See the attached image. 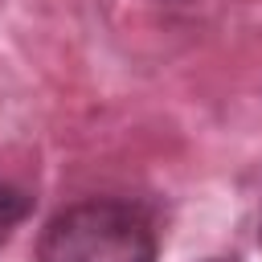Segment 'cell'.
<instances>
[{
    "label": "cell",
    "mask_w": 262,
    "mask_h": 262,
    "mask_svg": "<svg viewBox=\"0 0 262 262\" xmlns=\"http://www.w3.org/2000/svg\"><path fill=\"white\" fill-rule=\"evenodd\" d=\"M160 233L143 205L90 196L57 209L33 250V262H156Z\"/></svg>",
    "instance_id": "cell-1"
},
{
    "label": "cell",
    "mask_w": 262,
    "mask_h": 262,
    "mask_svg": "<svg viewBox=\"0 0 262 262\" xmlns=\"http://www.w3.org/2000/svg\"><path fill=\"white\" fill-rule=\"evenodd\" d=\"M33 205H37V196H33L25 184H16V180L0 176V242H8V237H12V229H20V225L29 221Z\"/></svg>",
    "instance_id": "cell-2"
},
{
    "label": "cell",
    "mask_w": 262,
    "mask_h": 262,
    "mask_svg": "<svg viewBox=\"0 0 262 262\" xmlns=\"http://www.w3.org/2000/svg\"><path fill=\"white\" fill-rule=\"evenodd\" d=\"M209 262H237V258H209Z\"/></svg>",
    "instance_id": "cell-3"
},
{
    "label": "cell",
    "mask_w": 262,
    "mask_h": 262,
    "mask_svg": "<svg viewBox=\"0 0 262 262\" xmlns=\"http://www.w3.org/2000/svg\"><path fill=\"white\" fill-rule=\"evenodd\" d=\"M258 242H262V225H258Z\"/></svg>",
    "instance_id": "cell-4"
}]
</instances>
